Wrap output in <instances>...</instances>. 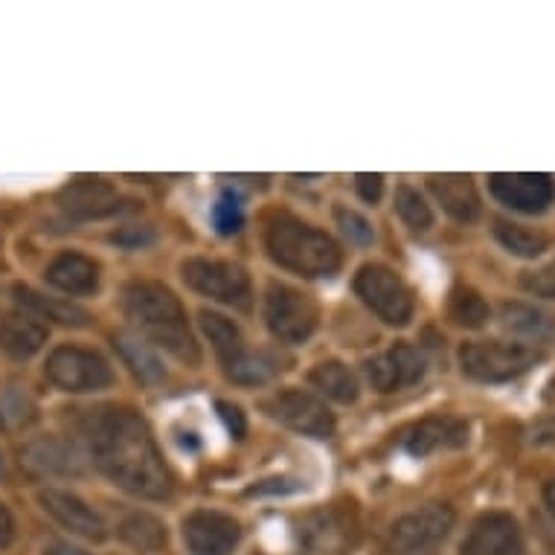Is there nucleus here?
I'll return each mask as SVG.
<instances>
[{
  "instance_id": "nucleus-14",
  "label": "nucleus",
  "mask_w": 555,
  "mask_h": 555,
  "mask_svg": "<svg viewBox=\"0 0 555 555\" xmlns=\"http://www.w3.org/2000/svg\"><path fill=\"white\" fill-rule=\"evenodd\" d=\"M428 373V361L416 346L399 344L390 352L366 361V378L378 392H396L410 384H420Z\"/></svg>"
},
{
  "instance_id": "nucleus-15",
  "label": "nucleus",
  "mask_w": 555,
  "mask_h": 555,
  "mask_svg": "<svg viewBox=\"0 0 555 555\" xmlns=\"http://www.w3.org/2000/svg\"><path fill=\"white\" fill-rule=\"evenodd\" d=\"M38 503L50 518L59 520L67 532H74L85 541H105V535H108L100 512H93L79 494L64 492V489H41Z\"/></svg>"
},
{
  "instance_id": "nucleus-28",
  "label": "nucleus",
  "mask_w": 555,
  "mask_h": 555,
  "mask_svg": "<svg viewBox=\"0 0 555 555\" xmlns=\"http://www.w3.org/2000/svg\"><path fill=\"white\" fill-rule=\"evenodd\" d=\"M448 311H451V320H454L456 326L465 328H480L489 323V318H492L489 302L482 300L474 288H465V285H456L454 292H451Z\"/></svg>"
},
{
  "instance_id": "nucleus-8",
  "label": "nucleus",
  "mask_w": 555,
  "mask_h": 555,
  "mask_svg": "<svg viewBox=\"0 0 555 555\" xmlns=\"http://www.w3.org/2000/svg\"><path fill=\"white\" fill-rule=\"evenodd\" d=\"M356 294L390 326H404L413 318V294L387 264H364L356 276Z\"/></svg>"
},
{
  "instance_id": "nucleus-37",
  "label": "nucleus",
  "mask_w": 555,
  "mask_h": 555,
  "mask_svg": "<svg viewBox=\"0 0 555 555\" xmlns=\"http://www.w3.org/2000/svg\"><path fill=\"white\" fill-rule=\"evenodd\" d=\"M356 190H358V195L366 201V204H375V201L382 198L384 178L382 175H358Z\"/></svg>"
},
{
  "instance_id": "nucleus-40",
  "label": "nucleus",
  "mask_w": 555,
  "mask_h": 555,
  "mask_svg": "<svg viewBox=\"0 0 555 555\" xmlns=\"http://www.w3.org/2000/svg\"><path fill=\"white\" fill-rule=\"evenodd\" d=\"M47 555H91V553H85V550L70 544H53L50 550H47Z\"/></svg>"
},
{
  "instance_id": "nucleus-30",
  "label": "nucleus",
  "mask_w": 555,
  "mask_h": 555,
  "mask_svg": "<svg viewBox=\"0 0 555 555\" xmlns=\"http://www.w3.org/2000/svg\"><path fill=\"white\" fill-rule=\"evenodd\" d=\"M302 541H306V555H344L340 553L346 544L344 532L326 515H320L302 529Z\"/></svg>"
},
{
  "instance_id": "nucleus-32",
  "label": "nucleus",
  "mask_w": 555,
  "mask_h": 555,
  "mask_svg": "<svg viewBox=\"0 0 555 555\" xmlns=\"http://www.w3.org/2000/svg\"><path fill=\"white\" fill-rule=\"evenodd\" d=\"M228 375L238 384H264L273 375V364L264 356H250L247 352L238 364L230 366Z\"/></svg>"
},
{
  "instance_id": "nucleus-12",
  "label": "nucleus",
  "mask_w": 555,
  "mask_h": 555,
  "mask_svg": "<svg viewBox=\"0 0 555 555\" xmlns=\"http://www.w3.org/2000/svg\"><path fill=\"white\" fill-rule=\"evenodd\" d=\"M489 190L503 207H509L515 212H527V216L550 210V204L555 201V181L550 175H492Z\"/></svg>"
},
{
  "instance_id": "nucleus-29",
  "label": "nucleus",
  "mask_w": 555,
  "mask_h": 555,
  "mask_svg": "<svg viewBox=\"0 0 555 555\" xmlns=\"http://www.w3.org/2000/svg\"><path fill=\"white\" fill-rule=\"evenodd\" d=\"M503 326L524 337H550L553 335V320L546 318L544 311L532 309V306H520V302H509L503 306Z\"/></svg>"
},
{
  "instance_id": "nucleus-23",
  "label": "nucleus",
  "mask_w": 555,
  "mask_h": 555,
  "mask_svg": "<svg viewBox=\"0 0 555 555\" xmlns=\"http://www.w3.org/2000/svg\"><path fill=\"white\" fill-rule=\"evenodd\" d=\"M114 346H117V352L122 356L128 370H131L140 382H146V384L164 382V375H166L164 364H160V358L155 356V349H152L146 340L119 332V335H114Z\"/></svg>"
},
{
  "instance_id": "nucleus-5",
  "label": "nucleus",
  "mask_w": 555,
  "mask_h": 555,
  "mask_svg": "<svg viewBox=\"0 0 555 555\" xmlns=\"http://www.w3.org/2000/svg\"><path fill=\"white\" fill-rule=\"evenodd\" d=\"M181 273L183 283L190 285L192 292H198L201 297H210V300L233 306L238 311H247L254 302V285H250V276L242 264L195 256V259L183 262Z\"/></svg>"
},
{
  "instance_id": "nucleus-11",
  "label": "nucleus",
  "mask_w": 555,
  "mask_h": 555,
  "mask_svg": "<svg viewBox=\"0 0 555 555\" xmlns=\"http://www.w3.org/2000/svg\"><path fill=\"white\" fill-rule=\"evenodd\" d=\"M183 541L190 555H233L242 541V527L224 512L195 509L183 520Z\"/></svg>"
},
{
  "instance_id": "nucleus-35",
  "label": "nucleus",
  "mask_w": 555,
  "mask_h": 555,
  "mask_svg": "<svg viewBox=\"0 0 555 555\" xmlns=\"http://www.w3.org/2000/svg\"><path fill=\"white\" fill-rule=\"evenodd\" d=\"M520 285H524V292L535 294V297L555 300V262L544 264L538 271H527L520 276Z\"/></svg>"
},
{
  "instance_id": "nucleus-41",
  "label": "nucleus",
  "mask_w": 555,
  "mask_h": 555,
  "mask_svg": "<svg viewBox=\"0 0 555 555\" xmlns=\"http://www.w3.org/2000/svg\"><path fill=\"white\" fill-rule=\"evenodd\" d=\"M544 503H546V509H550V515L555 518V480H550L544 486Z\"/></svg>"
},
{
  "instance_id": "nucleus-36",
  "label": "nucleus",
  "mask_w": 555,
  "mask_h": 555,
  "mask_svg": "<svg viewBox=\"0 0 555 555\" xmlns=\"http://www.w3.org/2000/svg\"><path fill=\"white\" fill-rule=\"evenodd\" d=\"M216 410H219L221 422L228 425L230 437L233 439H242L247 434V422H245V413H242V408H236V404H230V401H219L216 404Z\"/></svg>"
},
{
  "instance_id": "nucleus-9",
  "label": "nucleus",
  "mask_w": 555,
  "mask_h": 555,
  "mask_svg": "<svg viewBox=\"0 0 555 555\" xmlns=\"http://www.w3.org/2000/svg\"><path fill=\"white\" fill-rule=\"evenodd\" d=\"M264 320L273 337L285 344H306L320 323L318 302L292 285H271L264 297Z\"/></svg>"
},
{
  "instance_id": "nucleus-1",
  "label": "nucleus",
  "mask_w": 555,
  "mask_h": 555,
  "mask_svg": "<svg viewBox=\"0 0 555 555\" xmlns=\"http://www.w3.org/2000/svg\"><path fill=\"white\" fill-rule=\"evenodd\" d=\"M93 463L117 482L119 489L164 501L172 494V474L166 468L146 420L128 408H105L91 422Z\"/></svg>"
},
{
  "instance_id": "nucleus-39",
  "label": "nucleus",
  "mask_w": 555,
  "mask_h": 555,
  "mask_svg": "<svg viewBox=\"0 0 555 555\" xmlns=\"http://www.w3.org/2000/svg\"><path fill=\"white\" fill-rule=\"evenodd\" d=\"M114 242H119V245H128V247L146 245V242H152V233H143V230L137 233V230H131V236H128L126 230H122V233H117V236H114Z\"/></svg>"
},
{
  "instance_id": "nucleus-21",
  "label": "nucleus",
  "mask_w": 555,
  "mask_h": 555,
  "mask_svg": "<svg viewBox=\"0 0 555 555\" xmlns=\"http://www.w3.org/2000/svg\"><path fill=\"white\" fill-rule=\"evenodd\" d=\"M47 326L41 320H36L33 314H10V318L0 320V349L7 356L18 358V361H27L36 352H41L47 344Z\"/></svg>"
},
{
  "instance_id": "nucleus-6",
  "label": "nucleus",
  "mask_w": 555,
  "mask_h": 555,
  "mask_svg": "<svg viewBox=\"0 0 555 555\" xmlns=\"http://www.w3.org/2000/svg\"><path fill=\"white\" fill-rule=\"evenodd\" d=\"M47 382L62 392H96L114 384V370L100 352L85 346H55L44 364Z\"/></svg>"
},
{
  "instance_id": "nucleus-27",
  "label": "nucleus",
  "mask_w": 555,
  "mask_h": 555,
  "mask_svg": "<svg viewBox=\"0 0 555 555\" xmlns=\"http://www.w3.org/2000/svg\"><path fill=\"white\" fill-rule=\"evenodd\" d=\"M494 236L512 256H520V259H535L550 247V238L544 233L515 224V221H494Z\"/></svg>"
},
{
  "instance_id": "nucleus-25",
  "label": "nucleus",
  "mask_w": 555,
  "mask_h": 555,
  "mask_svg": "<svg viewBox=\"0 0 555 555\" xmlns=\"http://www.w3.org/2000/svg\"><path fill=\"white\" fill-rule=\"evenodd\" d=\"M24 465H29L33 472L41 474H70L79 472V460H76L74 448H67L59 439H41L24 451Z\"/></svg>"
},
{
  "instance_id": "nucleus-31",
  "label": "nucleus",
  "mask_w": 555,
  "mask_h": 555,
  "mask_svg": "<svg viewBox=\"0 0 555 555\" xmlns=\"http://www.w3.org/2000/svg\"><path fill=\"white\" fill-rule=\"evenodd\" d=\"M396 212L410 230H428L434 224V212L420 195V190H413L408 183L396 190Z\"/></svg>"
},
{
  "instance_id": "nucleus-22",
  "label": "nucleus",
  "mask_w": 555,
  "mask_h": 555,
  "mask_svg": "<svg viewBox=\"0 0 555 555\" xmlns=\"http://www.w3.org/2000/svg\"><path fill=\"white\" fill-rule=\"evenodd\" d=\"M201 328H204V335L210 337L212 349H216V356L221 358L224 370H230V366L238 364V361L247 356L242 332H238L236 323L224 318V314L201 311Z\"/></svg>"
},
{
  "instance_id": "nucleus-10",
  "label": "nucleus",
  "mask_w": 555,
  "mask_h": 555,
  "mask_svg": "<svg viewBox=\"0 0 555 555\" xmlns=\"http://www.w3.org/2000/svg\"><path fill=\"white\" fill-rule=\"evenodd\" d=\"M262 410L285 428L306 434L314 439H328L335 434V416L326 408V401L302 390L273 392L271 399L262 401Z\"/></svg>"
},
{
  "instance_id": "nucleus-4",
  "label": "nucleus",
  "mask_w": 555,
  "mask_h": 555,
  "mask_svg": "<svg viewBox=\"0 0 555 555\" xmlns=\"http://www.w3.org/2000/svg\"><path fill=\"white\" fill-rule=\"evenodd\" d=\"M544 352L527 344H503V340H474L460 349V366L474 382L503 384L518 378L538 364Z\"/></svg>"
},
{
  "instance_id": "nucleus-26",
  "label": "nucleus",
  "mask_w": 555,
  "mask_h": 555,
  "mask_svg": "<svg viewBox=\"0 0 555 555\" xmlns=\"http://www.w3.org/2000/svg\"><path fill=\"white\" fill-rule=\"evenodd\" d=\"M119 538L140 553H160L166 546V527L149 512H131L119 524Z\"/></svg>"
},
{
  "instance_id": "nucleus-18",
  "label": "nucleus",
  "mask_w": 555,
  "mask_h": 555,
  "mask_svg": "<svg viewBox=\"0 0 555 555\" xmlns=\"http://www.w3.org/2000/svg\"><path fill=\"white\" fill-rule=\"evenodd\" d=\"M47 283L70 297H88L100 288V264L85 254H59L47 264Z\"/></svg>"
},
{
  "instance_id": "nucleus-24",
  "label": "nucleus",
  "mask_w": 555,
  "mask_h": 555,
  "mask_svg": "<svg viewBox=\"0 0 555 555\" xmlns=\"http://www.w3.org/2000/svg\"><path fill=\"white\" fill-rule=\"evenodd\" d=\"M309 382L314 390H320L326 399L340 401V404H352L358 399V378L340 361H323L311 370Z\"/></svg>"
},
{
  "instance_id": "nucleus-3",
  "label": "nucleus",
  "mask_w": 555,
  "mask_h": 555,
  "mask_svg": "<svg viewBox=\"0 0 555 555\" xmlns=\"http://www.w3.org/2000/svg\"><path fill=\"white\" fill-rule=\"evenodd\" d=\"M264 245L273 262L300 276H332L344 262L335 238L288 212H280L268 221Z\"/></svg>"
},
{
  "instance_id": "nucleus-17",
  "label": "nucleus",
  "mask_w": 555,
  "mask_h": 555,
  "mask_svg": "<svg viewBox=\"0 0 555 555\" xmlns=\"http://www.w3.org/2000/svg\"><path fill=\"white\" fill-rule=\"evenodd\" d=\"M465 442H468V425L460 416H428L404 434V451L410 456L451 451V448H463Z\"/></svg>"
},
{
  "instance_id": "nucleus-34",
  "label": "nucleus",
  "mask_w": 555,
  "mask_h": 555,
  "mask_svg": "<svg viewBox=\"0 0 555 555\" xmlns=\"http://www.w3.org/2000/svg\"><path fill=\"white\" fill-rule=\"evenodd\" d=\"M335 219H337V228L344 233L349 242H356V245H370L373 242V224L356 210H346V207H337L335 210Z\"/></svg>"
},
{
  "instance_id": "nucleus-13",
  "label": "nucleus",
  "mask_w": 555,
  "mask_h": 555,
  "mask_svg": "<svg viewBox=\"0 0 555 555\" xmlns=\"http://www.w3.org/2000/svg\"><path fill=\"white\" fill-rule=\"evenodd\" d=\"M460 555H524V535L518 520L506 512H489L474 520Z\"/></svg>"
},
{
  "instance_id": "nucleus-2",
  "label": "nucleus",
  "mask_w": 555,
  "mask_h": 555,
  "mask_svg": "<svg viewBox=\"0 0 555 555\" xmlns=\"http://www.w3.org/2000/svg\"><path fill=\"white\" fill-rule=\"evenodd\" d=\"M126 311L134 320L140 332L152 337L166 352H172L178 361L195 366L201 361L198 344L192 335L190 320L181 300L166 285L152 280H134L126 285Z\"/></svg>"
},
{
  "instance_id": "nucleus-33",
  "label": "nucleus",
  "mask_w": 555,
  "mask_h": 555,
  "mask_svg": "<svg viewBox=\"0 0 555 555\" xmlns=\"http://www.w3.org/2000/svg\"><path fill=\"white\" fill-rule=\"evenodd\" d=\"M212 221H216V230H219L221 236H233V233H238L242 230V221H245V216H242V207H238L236 195H221L219 201H216V207H212Z\"/></svg>"
},
{
  "instance_id": "nucleus-19",
  "label": "nucleus",
  "mask_w": 555,
  "mask_h": 555,
  "mask_svg": "<svg viewBox=\"0 0 555 555\" xmlns=\"http://www.w3.org/2000/svg\"><path fill=\"white\" fill-rule=\"evenodd\" d=\"M430 192L437 195V201L442 204V210L456 221H472L480 219L482 204L480 195H477V186L468 175H434L430 178Z\"/></svg>"
},
{
  "instance_id": "nucleus-16",
  "label": "nucleus",
  "mask_w": 555,
  "mask_h": 555,
  "mask_svg": "<svg viewBox=\"0 0 555 555\" xmlns=\"http://www.w3.org/2000/svg\"><path fill=\"white\" fill-rule=\"evenodd\" d=\"M59 207L70 219L91 221L119 212L122 210V201H119L117 190L111 183L82 178V181H74L70 186H64L62 195H59Z\"/></svg>"
},
{
  "instance_id": "nucleus-42",
  "label": "nucleus",
  "mask_w": 555,
  "mask_h": 555,
  "mask_svg": "<svg viewBox=\"0 0 555 555\" xmlns=\"http://www.w3.org/2000/svg\"><path fill=\"white\" fill-rule=\"evenodd\" d=\"M0 472H3V456H0Z\"/></svg>"
},
{
  "instance_id": "nucleus-20",
  "label": "nucleus",
  "mask_w": 555,
  "mask_h": 555,
  "mask_svg": "<svg viewBox=\"0 0 555 555\" xmlns=\"http://www.w3.org/2000/svg\"><path fill=\"white\" fill-rule=\"evenodd\" d=\"M15 302L21 309L33 314L36 320H50V323H59V326H88L91 323V314L85 309H79L76 302L59 300V297H47V294L36 292V288H27V285H15Z\"/></svg>"
},
{
  "instance_id": "nucleus-7",
  "label": "nucleus",
  "mask_w": 555,
  "mask_h": 555,
  "mask_svg": "<svg viewBox=\"0 0 555 555\" xmlns=\"http://www.w3.org/2000/svg\"><path fill=\"white\" fill-rule=\"evenodd\" d=\"M456 524V515L446 503H430L422 509H413L408 515H401L392 524L390 535H387V546L392 555H420L437 550Z\"/></svg>"
},
{
  "instance_id": "nucleus-38",
  "label": "nucleus",
  "mask_w": 555,
  "mask_h": 555,
  "mask_svg": "<svg viewBox=\"0 0 555 555\" xmlns=\"http://www.w3.org/2000/svg\"><path fill=\"white\" fill-rule=\"evenodd\" d=\"M12 541H15V518H12L10 506L0 503V550H7Z\"/></svg>"
}]
</instances>
